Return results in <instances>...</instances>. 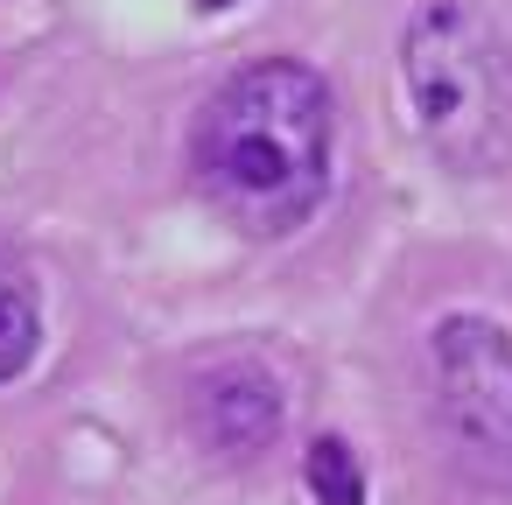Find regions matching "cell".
Here are the masks:
<instances>
[{"label":"cell","mask_w":512,"mask_h":505,"mask_svg":"<svg viewBox=\"0 0 512 505\" xmlns=\"http://www.w3.org/2000/svg\"><path fill=\"white\" fill-rule=\"evenodd\" d=\"M400 85L421 148L456 176L512 169V36L470 0H421L400 36Z\"/></svg>","instance_id":"7a4b0ae2"},{"label":"cell","mask_w":512,"mask_h":505,"mask_svg":"<svg viewBox=\"0 0 512 505\" xmlns=\"http://www.w3.org/2000/svg\"><path fill=\"white\" fill-rule=\"evenodd\" d=\"M435 428L470 484L512 491V337L484 316H449L428 344Z\"/></svg>","instance_id":"3957f363"},{"label":"cell","mask_w":512,"mask_h":505,"mask_svg":"<svg viewBox=\"0 0 512 505\" xmlns=\"http://www.w3.org/2000/svg\"><path fill=\"white\" fill-rule=\"evenodd\" d=\"M43 344V309H36V281L0 253V386L22 379L29 358Z\"/></svg>","instance_id":"5b68a950"},{"label":"cell","mask_w":512,"mask_h":505,"mask_svg":"<svg viewBox=\"0 0 512 505\" xmlns=\"http://www.w3.org/2000/svg\"><path fill=\"white\" fill-rule=\"evenodd\" d=\"M197 8H232V0H197Z\"/></svg>","instance_id":"52a82bcc"},{"label":"cell","mask_w":512,"mask_h":505,"mask_svg":"<svg viewBox=\"0 0 512 505\" xmlns=\"http://www.w3.org/2000/svg\"><path fill=\"white\" fill-rule=\"evenodd\" d=\"M337 99L323 71L295 57H260L232 71L190 127L197 190L253 239H288L330 197Z\"/></svg>","instance_id":"6da1fadb"},{"label":"cell","mask_w":512,"mask_h":505,"mask_svg":"<svg viewBox=\"0 0 512 505\" xmlns=\"http://www.w3.org/2000/svg\"><path fill=\"white\" fill-rule=\"evenodd\" d=\"M190 421L211 449L225 456H253L281 435L288 421V400H281V379L253 358V351H225L211 365H197L190 379Z\"/></svg>","instance_id":"277c9868"},{"label":"cell","mask_w":512,"mask_h":505,"mask_svg":"<svg viewBox=\"0 0 512 505\" xmlns=\"http://www.w3.org/2000/svg\"><path fill=\"white\" fill-rule=\"evenodd\" d=\"M302 477H309L316 505H365V477H358V456H351V442H344V435H323V442H309V463H302Z\"/></svg>","instance_id":"8992f818"}]
</instances>
